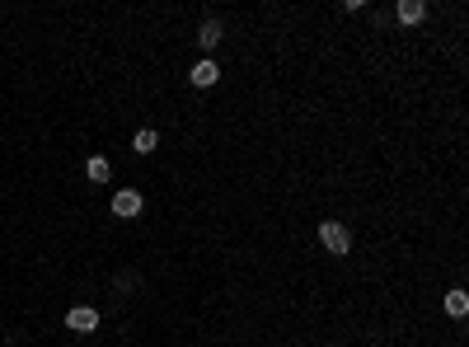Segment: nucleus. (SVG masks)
I'll list each match as a JSON object with an SVG mask.
<instances>
[{"instance_id":"obj_1","label":"nucleus","mask_w":469,"mask_h":347,"mask_svg":"<svg viewBox=\"0 0 469 347\" xmlns=\"http://www.w3.org/2000/svg\"><path fill=\"white\" fill-rule=\"evenodd\" d=\"M319 244H324L328 253H347L352 249V230H347L343 221H324L319 225Z\"/></svg>"},{"instance_id":"obj_2","label":"nucleus","mask_w":469,"mask_h":347,"mask_svg":"<svg viewBox=\"0 0 469 347\" xmlns=\"http://www.w3.org/2000/svg\"><path fill=\"white\" fill-rule=\"evenodd\" d=\"M66 329L94 333V329H99V310H94V305H71V310H66Z\"/></svg>"},{"instance_id":"obj_3","label":"nucleus","mask_w":469,"mask_h":347,"mask_svg":"<svg viewBox=\"0 0 469 347\" xmlns=\"http://www.w3.org/2000/svg\"><path fill=\"white\" fill-rule=\"evenodd\" d=\"M113 216H122V221H132V216H141V192H118L113 197Z\"/></svg>"},{"instance_id":"obj_4","label":"nucleus","mask_w":469,"mask_h":347,"mask_svg":"<svg viewBox=\"0 0 469 347\" xmlns=\"http://www.w3.org/2000/svg\"><path fill=\"white\" fill-rule=\"evenodd\" d=\"M394 19H399V24H422V19H427V5H422V0H399V5H394Z\"/></svg>"},{"instance_id":"obj_5","label":"nucleus","mask_w":469,"mask_h":347,"mask_svg":"<svg viewBox=\"0 0 469 347\" xmlns=\"http://www.w3.org/2000/svg\"><path fill=\"white\" fill-rule=\"evenodd\" d=\"M188 80H192L197 90H211V85L220 80V71H216V62L206 57V62H197V66H192V76H188Z\"/></svg>"},{"instance_id":"obj_6","label":"nucleus","mask_w":469,"mask_h":347,"mask_svg":"<svg viewBox=\"0 0 469 347\" xmlns=\"http://www.w3.org/2000/svg\"><path fill=\"white\" fill-rule=\"evenodd\" d=\"M155 146H160V132H155V127H141L136 136H132V150H141V155H150Z\"/></svg>"},{"instance_id":"obj_7","label":"nucleus","mask_w":469,"mask_h":347,"mask_svg":"<svg viewBox=\"0 0 469 347\" xmlns=\"http://www.w3.org/2000/svg\"><path fill=\"white\" fill-rule=\"evenodd\" d=\"M446 315H455V319H465L469 315V296L455 286V291H446Z\"/></svg>"},{"instance_id":"obj_8","label":"nucleus","mask_w":469,"mask_h":347,"mask_svg":"<svg viewBox=\"0 0 469 347\" xmlns=\"http://www.w3.org/2000/svg\"><path fill=\"white\" fill-rule=\"evenodd\" d=\"M85 174H90L94 183H108V174H113V164H108V160H104V155H94L90 164H85Z\"/></svg>"},{"instance_id":"obj_9","label":"nucleus","mask_w":469,"mask_h":347,"mask_svg":"<svg viewBox=\"0 0 469 347\" xmlns=\"http://www.w3.org/2000/svg\"><path fill=\"white\" fill-rule=\"evenodd\" d=\"M197 43H202L206 52H211V48H216V43H220V24H216V19H206L202 29H197Z\"/></svg>"}]
</instances>
